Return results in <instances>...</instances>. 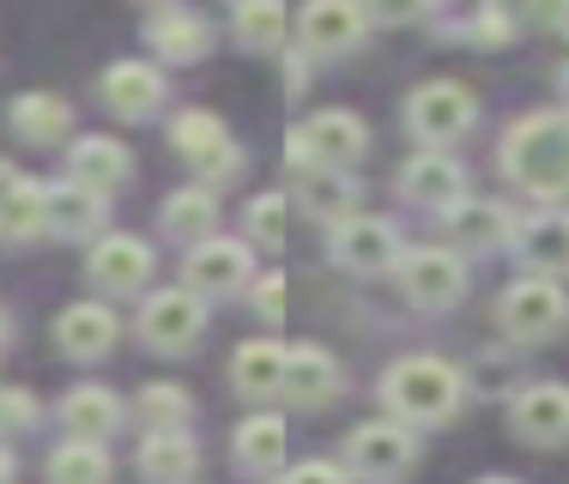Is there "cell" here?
<instances>
[{
    "label": "cell",
    "mask_w": 569,
    "mask_h": 484,
    "mask_svg": "<svg viewBox=\"0 0 569 484\" xmlns=\"http://www.w3.org/2000/svg\"><path fill=\"white\" fill-rule=\"evenodd\" d=\"M460 394H467V382H460V370L442 363V357H400L395 370L382 375V400H388V412H395L400 424L455 419Z\"/></svg>",
    "instance_id": "2"
},
{
    "label": "cell",
    "mask_w": 569,
    "mask_h": 484,
    "mask_svg": "<svg viewBox=\"0 0 569 484\" xmlns=\"http://www.w3.org/2000/svg\"><path fill=\"white\" fill-rule=\"evenodd\" d=\"M346 461L358 478H376V484H395L412 473L418 461V436L406 430L400 419H376V424H358L346 436Z\"/></svg>",
    "instance_id": "5"
},
{
    "label": "cell",
    "mask_w": 569,
    "mask_h": 484,
    "mask_svg": "<svg viewBox=\"0 0 569 484\" xmlns=\"http://www.w3.org/2000/svg\"><path fill=\"white\" fill-rule=\"evenodd\" d=\"M328 249L346 273H382L395 261V224L388 219H346V224H333Z\"/></svg>",
    "instance_id": "16"
},
{
    "label": "cell",
    "mask_w": 569,
    "mask_h": 484,
    "mask_svg": "<svg viewBox=\"0 0 569 484\" xmlns=\"http://www.w3.org/2000/svg\"><path fill=\"white\" fill-rule=\"evenodd\" d=\"M0 345H7V315H0Z\"/></svg>",
    "instance_id": "42"
},
{
    "label": "cell",
    "mask_w": 569,
    "mask_h": 484,
    "mask_svg": "<svg viewBox=\"0 0 569 484\" xmlns=\"http://www.w3.org/2000/svg\"><path fill=\"white\" fill-rule=\"evenodd\" d=\"M194 473H200V448L182 430H152L140 442V478L146 484H188Z\"/></svg>",
    "instance_id": "22"
},
{
    "label": "cell",
    "mask_w": 569,
    "mask_h": 484,
    "mask_svg": "<svg viewBox=\"0 0 569 484\" xmlns=\"http://www.w3.org/2000/svg\"><path fill=\"white\" fill-rule=\"evenodd\" d=\"M400 188H406V200H418V206L455 212L460 194H467V170H460L449 152H418L412 164L400 170Z\"/></svg>",
    "instance_id": "15"
},
{
    "label": "cell",
    "mask_w": 569,
    "mask_h": 484,
    "mask_svg": "<svg viewBox=\"0 0 569 484\" xmlns=\"http://www.w3.org/2000/svg\"><path fill=\"white\" fill-rule=\"evenodd\" d=\"M230 382H237V394H249V400L279 394V382H284V345L249 340L237 357H230Z\"/></svg>",
    "instance_id": "27"
},
{
    "label": "cell",
    "mask_w": 569,
    "mask_h": 484,
    "mask_svg": "<svg viewBox=\"0 0 569 484\" xmlns=\"http://www.w3.org/2000/svg\"><path fill=\"white\" fill-rule=\"evenodd\" d=\"M279 394L291 400V406H303V412H316V406H328L333 394H340V363H333L328 352H284V382H279Z\"/></svg>",
    "instance_id": "18"
},
{
    "label": "cell",
    "mask_w": 569,
    "mask_h": 484,
    "mask_svg": "<svg viewBox=\"0 0 569 484\" xmlns=\"http://www.w3.org/2000/svg\"><path fill=\"white\" fill-rule=\"evenodd\" d=\"M67 128H73V110H67V98H56V91H24L12 103V133L31 145H56V140H67Z\"/></svg>",
    "instance_id": "26"
},
{
    "label": "cell",
    "mask_w": 569,
    "mask_h": 484,
    "mask_svg": "<svg viewBox=\"0 0 569 484\" xmlns=\"http://www.w3.org/2000/svg\"><path fill=\"white\" fill-rule=\"evenodd\" d=\"M37 424V400L24 387H0V436H24Z\"/></svg>",
    "instance_id": "36"
},
{
    "label": "cell",
    "mask_w": 569,
    "mask_h": 484,
    "mask_svg": "<svg viewBox=\"0 0 569 484\" xmlns=\"http://www.w3.org/2000/svg\"><path fill=\"white\" fill-rule=\"evenodd\" d=\"M406 121H412V133L425 145H449V140H460V133L479 121V98H472L460 79H430V85L412 91Z\"/></svg>",
    "instance_id": "6"
},
{
    "label": "cell",
    "mask_w": 569,
    "mask_h": 484,
    "mask_svg": "<svg viewBox=\"0 0 569 484\" xmlns=\"http://www.w3.org/2000/svg\"><path fill=\"white\" fill-rule=\"evenodd\" d=\"M146 43H152L164 61H200L207 56V24H200L194 12H182V7H158L152 19H146Z\"/></svg>",
    "instance_id": "24"
},
{
    "label": "cell",
    "mask_w": 569,
    "mask_h": 484,
    "mask_svg": "<svg viewBox=\"0 0 569 484\" xmlns=\"http://www.w3.org/2000/svg\"><path fill=\"white\" fill-rule=\"evenodd\" d=\"M86 279L98 291H140L146 279H152V249H146L140 236H103L98 249H91L86 261Z\"/></svg>",
    "instance_id": "14"
},
{
    "label": "cell",
    "mask_w": 569,
    "mask_h": 484,
    "mask_svg": "<svg viewBox=\"0 0 569 484\" xmlns=\"http://www.w3.org/2000/svg\"><path fill=\"white\" fill-rule=\"evenodd\" d=\"M254 309H261L267 321H279L284 315V279H261V285H254Z\"/></svg>",
    "instance_id": "39"
},
{
    "label": "cell",
    "mask_w": 569,
    "mask_h": 484,
    "mask_svg": "<svg viewBox=\"0 0 569 484\" xmlns=\"http://www.w3.org/2000/svg\"><path fill=\"white\" fill-rule=\"evenodd\" d=\"M24 177H19V170H12V164H0V206H7V194H12V188H19Z\"/></svg>",
    "instance_id": "40"
},
{
    "label": "cell",
    "mask_w": 569,
    "mask_h": 484,
    "mask_svg": "<svg viewBox=\"0 0 569 484\" xmlns=\"http://www.w3.org/2000/svg\"><path fill=\"white\" fill-rule=\"evenodd\" d=\"M279 484H351V478H346L333 461H303V466H291Z\"/></svg>",
    "instance_id": "38"
},
{
    "label": "cell",
    "mask_w": 569,
    "mask_h": 484,
    "mask_svg": "<svg viewBox=\"0 0 569 484\" xmlns=\"http://www.w3.org/2000/svg\"><path fill=\"white\" fill-rule=\"evenodd\" d=\"M400 285L418 309H449L467 291V261L455 249H418L400 261Z\"/></svg>",
    "instance_id": "9"
},
{
    "label": "cell",
    "mask_w": 569,
    "mask_h": 484,
    "mask_svg": "<svg viewBox=\"0 0 569 484\" xmlns=\"http://www.w3.org/2000/svg\"><path fill=\"white\" fill-rule=\"evenodd\" d=\"M297 31H303V43L316 49V56H346V49L363 43L370 12H363L358 0H316V7L297 19Z\"/></svg>",
    "instance_id": "13"
},
{
    "label": "cell",
    "mask_w": 569,
    "mask_h": 484,
    "mask_svg": "<svg viewBox=\"0 0 569 484\" xmlns=\"http://www.w3.org/2000/svg\"><path fill=\"white\" fill-rule=\"evenodd\" d=\"M128 177H133V158L121 140H110V133H86V140H73V152H67V182L98 194V200L116 194Z\"/></svg>",
    "instance_id": "12"
},
{
    "label": "cell",
    "mask_w": 569,
    "mask_h": 484,
    "mask_svg": "<svg viewBox=\"0 0 569 484\" xmlns=\"http://www.w3.org/2000/svg\"><path fill=\"white\" fill-rule=\"evenodd\" d=\"M249 236L267 242V249L284 242V194H261V200H254V206H249Z\"/></svg>",
    "instance_id": "35"
},
{
    "label": "cell",
    "mask_w": 569,
    "mask_h": 484,
    "mask_svg": "<svg viewBox=\"0 0 569 484\" xmlns=\"http://www.w3.org/2000/svg\"><path fill=\"white\" fill-rule=\"evenodd\" d=\"M479 484H515V478H479Z\"/></svg>",
    "instance_id": "43"
},
{
    "label": "cell",
    "mask_w": 569,
    "mask_h": 484,
    "mask_svg": "<svg viewBox=\"0 0 569 484\" xmlns=\"http://www.w3.org/2000/svg\"><path fill=\"white\" fill-rule=\"evenodd\" d=\"M515 249H521V261L533 279H563L569 273V212H539V219L515 236Z\"/></svg>",
    "instance_id": "19"
},
{
    "label": "cell",
    "mask_w": 569,
    "mask_h": 484,
    "mask_svg": "<svg viewBox=\"0 0 569 484\" xmlns=\"http://www.w3.org/2000/svg\"><path fill=\"white\" fill-rule=\"evenodd\" d=\"M56 340H61L67 357L91 363V357H103V352L116 345V315H110L103 303H73V309H61Z\"/></svg>",
    "instance_id": "20"
},
{
    "label": "cell",
    "mask_w": 569,
    "mask_h": 484,
    "mask_svg": "<svg viewBox=\"0 0 569 484\" xmlns=\"http://www.w3.org/2000/svg\"><path fill=\"white\" fill-rule=\"evenodd\" d=\"M200 327H207V309H200L194 291H158V298H146L140 309V333L152 352H188V345L200 340Z\"/></svg>",
    "instance_id": "8"
},
{
    "label": "cell",
    "mask_w": 569,
    "mask_h": 484,
    "mask_svg": "<svg viewBox=\"0 0 569 484\" xmlns=\"http://www.w3.org/2000/svg\"><path fill=\"white\" fill-rule=\"evenodd\" d=\"M164 231L176 242H212V231H219V194L212 188H176V194L164 200Z\"/></svg>",
    "instance_id": "25"
},
{
    "label": "cell",
    "mask_w": 569,
    "mask_h": 484,
    "mask_svg": "<svg viewBox=\"0 0 569 484\" xmlns=\"http://www.w3.org/2000/svg\"><path fill=\"white\" fill-rule=\"evenodd\" d=\"M284 419H249L237 424V436H230V454H237L242 473H273V466H284Z\"/></svg>",
    "instance_id": "28"
},
{
    "label": "cell",
    "mask_w": 569,
    "mask_h": 484,
    "mask_svg": "<svg viewBox=\"0 0 569 484\" xmlns=\"http://www.w3.org/2000/svg\"><path fill=\"white\" fill-rule=\"evenodd\" d=\"M49 484H110V454L98 442H61L49 454Z\"/></svg>",
    "instance_id": "31"
},
{
    "label": "cell",
    "mask_w": 569,
    "mask_h": 484,
    "mask_svg": "<svg viewBox=\"0 0 569 484\" xmlns=\"http://www.w3.org/2000/svg\"><path fill=\"white\" fill-rule=\"evenodd\" d=\"M351 206H358V182H351L346 170H309V177H303V212L346 224Z\"/></svg>",
    "instance_id": "30"
},
{
    "label": "cell",
    "mask_w": 569,
    "mask_h": 484,
    "mask_svg": "<svg viewBox=\"0 0 569 484\" xmlns=\"http://www.w3.org/2000/svg\"><path fill=\"white\" fill-rule=\"evenodd\" d=\"M363 145H370V133L351 110H321L291 133V158L309 170H351L363 158Z\"/></svg>",
    "instance_id": "4"
},
{
    "label": "cell",
    "mask_w": 569,
    "mask_h": 484,
    "mask_svg": "<svg viewBox=\"0 0 569 484\" xmlns=\"http://www.w3.org/2000/svg\"><path fill=\"white\" fill-rule=\"evenodd\" d=\"M61 424H67L73 442H98L103 448V436L121 430V400L110 394V387H73V394L61 400Z\"/></svg>",
    "instance_id": "21"
},
{
    "label": "cell",
    "mask_w": 569,
    "mask_h": 484,
    "mask_svg": "<svg viewBox=\"0 0 569 484\" xmlns=\"http://www.w3.org/2000/svg\"><path fill=\"white\" fill-rule=\"evenodd\" d=\"M230 31L249 49H279L284 31H291V19H284V7H273V0H249V7L230 12Z\"/></svg>",
    "instance_id": "32"
},
{
    "label": "cell",
    "mask_w": 569,
    "mask_h": 484,
    "mask_svg": "<svg viewBox=\"0 0 569 484\" xmlns=\"http://www.w3.org/2000/svg\"><path fill=\"white\" fill-rule=\"evenodd\" d=\"M103 103L121 115V121H146L158 115V103H164V79H158V67H140V61H121L103 73Z\"/></svg>",
    "instance_id": "17"
},
{
    "label": "cell",
    "mask_w": 569,
    "mask_h": 484,
    "mask_svg": "<svg viewBox=\"0 0 569 484\" xmlns=\"http://www.w3.org/2000/svg\"><path fill=\"white\" fill-rule=\"evenodd\" d=\"M98 224H103L98 194H86V188H73V182L43 188V231L49 236H91Z\"/></svg>",
    "instance_id": "23"
},
{
    "label": "cell",
    "mask_w": 569,
    "mask_h": 484,
    "mask_svg": "<svg viewBox=\"0 0 569 484\" xmlns=\"http://www.w3.org/2000/svg\"><path fill=\"white\" fill-rule=\"evenodd\" d=\"M509 424L521 442L533 448H563L569 442V387L563 382H539V387H521L509 406Z\"/></svg>",
    "instance_id": "10"
},
{
    "label": "cell",
    "mask_w": 569,
    "mask_h": 484,
    "mask_svg": "<svg viewBox=\"0 0 569 484\" xmlns=\"http://www.w3.org/2000/svg\"><path fill=\"white\" fill-rule=\"evenodd\" d=\"M182 279H188L194 298H237V291L254 279V266H249V249H242V242H219V236H212V242H200V249L188 254Z\"/></svg>",
    "instance_id": "11"
},
{
    "label": "cell",
    "mask_w": 569,
    "mask_h": 484,
    "mask_svg": "<svg viewBox=\"0 0 569 484\" xmlns=\"http://www.w3.org/2000/svg\"><path fill=\"white\" fill-rule=\"evenodd\" d=\"M449 224H455L460 242H472V249H503V242L515 236L509 212L497 206V200H460V206L449 212Z\"/></svg>",
    "instance_id": "29"
},
{
    "label": "cell",
    "mask_w": 569,
    "mask_h": 484,
    "mask_svg": "<svg viewBox=\"0 0 569 484\" xmlns=\"http://www.w3.org/2000/svg\"><path fill=\"white\" fill-rule=\"evenodd\" d=\"M170 140H176V152H182L207 182H224V177H237V170H242V152H237V140H230V128L219 115H207V110L176 115L170 121Z\"/></svg>",
    "instance_id": "7"
},
{
    "label": "cell",
    "mask_w": 569,
    "mask_h": 484,
    "mask_svg": "<svg viewBox=\"0 0 569 484\" xmlns=\"http://www.w3.org/2000/svg\"><path fill=\"white\" fill-rule=\"evenodd\" d=\"M188 387H176V382H152V387H140V419L152 424V430H188Z\"/></svg>",
    "instance_id": "33"
},
{
    "label": "cell",
    "mask_w": 569,
    "mask_h": 484,
    "mask_svg": "<svg viewBox=\"0 0 569 484\" xmlns=\"http://www.w3.org/2000/svg\"><path fill=\"white\" fill-rule=\"evenodd\" d=\"M509 31H515V24H509V12H497V7H485V12H472V19H467V37H472V43H509Z\"/></svg>",
    "instance_id": "37"
},
{
    "label": "cell",
    "mask_w": 569,
    "mask_h": 484,
    "mask_svg": "<svg viewBox=\"0 0 569 484\" xmlns=\"http://www.w3.org/2000/svg\"><path fill=\"white\" fill-rule=\"evenodd\" d=\"M497 321H503L509 340L539 345V340H551V333L569 321V298L558 291V279H533V273H527V279H515V285L503 291Z\"/></svg>",
    "instance_id": "3"
},
{
    "label": "cell",
    "mask_w": 569,
    "mask_h": 484,
    "mask_svg": "<svg viewBox=\"0 0 569 484\" xmlns=\"http://www.w3.org/2000/svg\"><path fill=\"white\" fill-rule=\"evenodd\" d=\"M31 231H43V188L19 182L7 194V206H0V236L19 242V236H31Z\"/></svg>",
    "instance_id": "34"
},
{
    "label": "cell",
    "mask_w": 569,
    "mask_h": 484,
    "mask_svg": "<svg viewBox=\"0 0 569 484\" xmlns=\"http://www.w3.org/2000/svg\"><path fill=\"white\" fill-rule=\"evenodd\" d=\"M503 170L515 188L551 200L569 194V115H527L503 140Z\"/></svg>",
    "instance_id": "1"
},
{
    "label": "cell",
    "mask_w": 569,
    "mask_h": 484,
    "mask_svg": "<svg viewBox=\"0 0 569 484\" xmlns=\"http://www.w3.org/2000/svg\"><path fill=\"white\" fill-rule=\"evenodd\" d=\"M7 478H12V454L0 448V484H7Z\"/></svg>",
    "instance_id": "41"
},
{
    "label": "cell",
    "mask_w": 569,
    "mask_h": 484,
    "mask_svg": "<svg viewBox=\"0 0 569 484\" xmlns=\"http://www.w3.org/2000/svg\"><path fill=\"white\" fill-rule=\"evenodd\" d=\"M563 91H569V67H563Z\"/></svg>",
    "instance_id": "44"
}]
</instances>
